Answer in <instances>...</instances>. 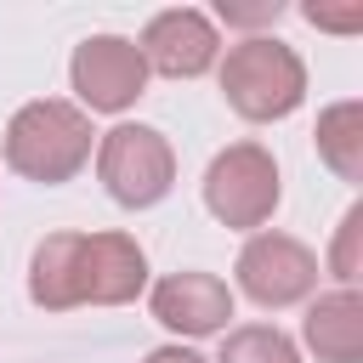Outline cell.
I'll use <instances>...</instances> for the list:
<instances>
[{"label": "cell", "mask_w": 363, "mask_h": 363, "mask_svg": "<svg viewBox=\"0 0 363 363\" xmlns=\"http://www.w3.org/2000/svg\"><path fill=\"white\" fill-rule=\"evenodd\" d=\"M147 284V255L130 233H45L28 261V301L45 312L125 306Z\"/></svg>", "instance_id": "obj_1"}, {"label": "cell", "mask_w": 363, "mask_h": 363, "mask_svg": "<svg viewBox=\"0 0 363 363\" xmlns=\"http://www.w3.org/2000/svg\"><path fill=\"white\" fill-rule=\"evenodd\" d=\"M91 159V119L62 102V96H40V102H23L6 125V164L28 182H68L79 176V164Z\"/></svg>", "instance_id": "obj_2"}, {"label": "cell", "mask_w": 363, "mask_h": 363, "mask_svg": "<svg viewBox=\"0 0 363 363\" xmlns=\"http://www.w3.org/2000/svg\"><path fill=\"white\" fill-rule=\"evenodd\" d=\"M221 91H227V108L267 125V119H284L301 108L306 96V68L301 57L272 40V34H250L238 45H227V62H221Z\"/></svg>", "instance_id": "obj_3"}, {"label": "cell", "mask_w": 363, "mask_h": 363, "mask_svg": "<svg viewBox=\"0 0 363 363\" xmlns=\"http://www.w3.org/2000/svg\"><path fill=\"white\" fill-rule=\"evenodd\" d=\"M96 176L108 187L113 204L125 210H147L170 193L176 182V153L153 125H113L96 142Z\"/></svg>", "instance_id": "obj_4"}, {"label": "cell", "mask_w": 363, "mask_h": 363, "mask_svg": "<svg viewBox=\"0 0 363 363\" xmlns=\"http://www.w3.org/2000/svg\"><path fill=\"white\" fill-rule=\"evenodd\" d=\"M204 204L221 227H261L278 210V164L261 142H233L204 170Z\"/></svg>", "instance_id": "obj_5"}, {"label": "cell", "mask_w": 363, "mask_h": 363, "mask_svg": "<svg viewBox=\"0 0 363 363\" xmlns=\"http://www.w3.org/2000/svg\"><path fill=\"white\" fill-rule=\"evenodd\" d=\"M68 79L79 91V102L91 113H125L142 85H147V62L136 51V40L125 34H91L74 45V62H68Z\"/></svg>", "instance_id": "obj_6"}, {"label": "cell", "mask_w": 363, "mask_h": 363, "mask_svg": "<svg viewBox=\"0 0 363 363\" xmlns=\"http://www.w3.org/2000/svg\"><path fill=\"white\" fill-rule=\"evenodd\" d=\"M238 289L255 306H295L318 289V255L289 233H255L238 250Z\"/></svg>", "instance_id": "obj_7"}, {"label": "cell", "mask_w": 363, "mask_h": 363, "mask_svg": "<svg viewBox=\"0 0 363 363\" xmlns=\"http://www.w3.org/2000/svg\"><path fill=\"white\" fill-rule=\"evenodd\" d=\"M136 51H142V62H147L153 74H164V79H199V74L216 62L221 40H216V28H210L204 11H193V6H170V11L147 17Z\"/></svg>", "instance_id": "obj_8"}, {"label": "cell", "mask_w": 363, "mask_h": 363, "mask_svg": "<svg viewBox=\"0 0 363 363\" xmlns=\"http://www.w3.org/2000/svg\"><path fill=\"white\" fill-rule=\"evenodd\" d=\"M153 318L187 340H204V335H221L227 318H233V289L216 278V272H170L153 284Z\"/></svg>", "instance_id": "obj_9"}, {"label": "cell", "mask_w": 363, "mask_h": 363, "mask_svg": "<svg viewBox=\"0 0 363 363\" xmlns=\"http://www.w3.org/2000/svg\"><path fill=\"white\" fill-rule=\"evenodd\" d=\"M306 346L318 352V363H363V295H318V306L306 312Z\"/></svg>", "instance_id": "obj_10"}, {"label": "cell", "mask_w": 363, "mask_h": 363, "mask_svg": "<svg viewBox=\"0 0 363 363\" xmlns=\"http://www.w3.org/2000/svg\"><path fill=\"white\" fill-rule=\"evenodd\" d=\"M318 153H323L346 182H363V108H357V102H335V108L318 119Z\"/></svg>", "instance_id": "obj_11"}, {"label": "cell", "mask_w": 363, "mask_h": 363, "mask_svg": "<svg viewBox=\"0 0 363 363\" xmlns=\"http://www.w3.org/2000/svg\"><path fill=\"white\" fill-rule=\"evenodd\" d=\"M216 363H301V352H295V340L284 335V329H272V323H244V329H233L227 340H221V357Z\"/></svg>", "instance_id": "obj_12"}, {"label": "cell", "mask_w": 363, "mask_h": 363, "mask_svg": "<svg viewBox=\"0 0 363 363\" xmlns=\"http://www.w3.org/2000/svg\"><path fill=\"white\" fill-rule=\"evenodd\" d=\"M357 233H363V204L346 210L340 238H335V255H329V267H335V278H340L346 289H352V278H357Z\"/></svg>", "instance_id": "obj_13"}, {"label": "cell", "mask_w": 363, "mask_h": 363, "mask_svg": "<svg viewBox=\"0 0 363 363\" xmlns=\"http://www.w3.org/2000/svg\"><path fill=\"white\" fill-rule=\"evenodd\" d=\"M216 11H221L227 23H278V11H284V6H278V0H255V6H238V0H221Z\"/></svg>", "instance_id": "obj_14"}, {"label": "cell", "mask_w": 363, "mask_h": 363, "mask_svg": "<svg viewBox=\"0 0 363 363\" xmlns=\"http://www.w3.org/2000/svg\"><path fill=\"white\" fill-rule=\"evenodd\" d=\"M142 363H204L199 352H187V346H159V352H147Z\"/></svg>", "instance_id": "obj_15"}]
</instances>
